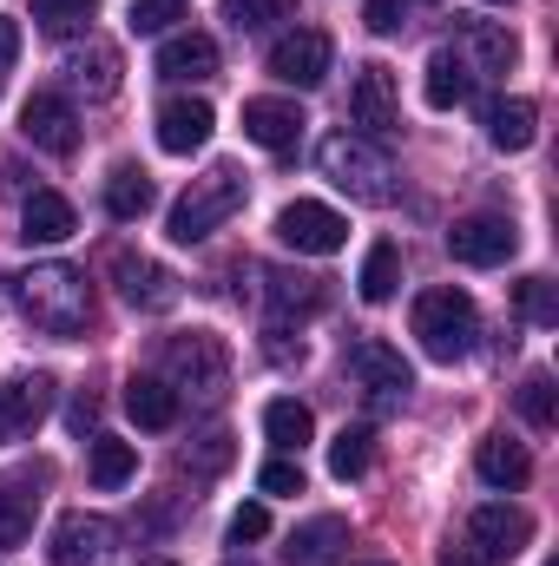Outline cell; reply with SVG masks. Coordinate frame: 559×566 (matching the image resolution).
Listing matches in <instances>:
<instances>
[{"label":"cell","mask_w":559,"mask_h":566,"mask_svg":"<svg viewBox=\"0 0 559 566\" xmlns=\"http://www.w3.org/2000/svg\"><path fill=\"white\" fill-rule=\"evenodd\" d=\"M277 238L296 258H336L349 244V218L329 211V205H316V198H296V205L277 211Z\"/></svg>","instance_id":"ba28073f"},{"label":"cell","mask_w":559,"mask_h":566,"mask_svg":"<svg viewBox=\"0 0 559 566\" xmlns=\"http://www.w3.org/2000/svg\"><path fill=\"white\" fill-rule=\"evenodd\" d=\"M211 73H218V40H211V33H171V40L158 46V80L198 86V80H211Z\"/></svg>","instance_id":"d6986e66"},{"label":"cell","mask_w":559,"mask_h":566,"mask_svg":"<svg viewBox=\"0 0 559 566\" xmlns=\"http://www.w3.org/2000/svg\"><path fill=\"white\" fill-rule=\"evenodd\" d=\"M86 474H93V488H126V481L139 474V448H133V441H119V434H93Z\"/></svg>","instance_id":"f1b7e54d"},{"label":"cell","mask_w":559,"mask_h":566,"mask_svg":"<svg viewBox=\"0 0 559 566\" xmlns=\"http://www.w3.org/2000/svg\"><path fill=\"white\" fill-rule=\"evenodd\" d=\"M421 99H428L434 113H454V106H467V99H474V73H467V60H461L454 46H441V53L428 60V80H421Z\"/></svg>","instance_id":"7402d4cb"},{"label":"cell","mask_w":559,"mask_h":566,"mask_svg":"<svg viewBox=\"0 0 559 566\" xmlns=\"http://www.w3.org/2000/svg\"><path fill=\"white\" fill-rule=\"evenodd\" d=\"M342 547H349V521H342V514H316V521H303V527L283 541V560L289 566H336Z\"/></svg>","instance_id":"ffe728a7"},{"label":"cell","mask_w":559,"mask_h":566,"mask_svg":"<svg viewBox=\"0 0 559 566\" xmlns=\"http://www.w3.org/2000/svg\"><path fill=\"white\" fill-rule=\"evenodd\" d=\"M264 534H271V507H264V501H251V507H238V514H231V547L264 541Z\"/></svg>","instance_id":"60d3db41"},{"label":"cell","mask_w":559,"mask_h":566,"mask_svg":"<svg viewBox=\"0 0 559 566\" xmlns=\"http://www.w3.org/2000/svg\"><path fill=\"white\" fill-rule=\"evenodd\" d=\"M46 409H53V376H7L0 382V448L27 441L46 422Z\"/></svg>","instance_id":"9a60e30c"},{"label":"cell","mask_w":559,"mask_h":566,"mask_svg":"<svg viewBox=\"0 0 559 566\" xmlns=\"http://www.w3.org/2000/svg\"><path fill=\"white\" fill-rule=\"evenodd\" d=\"M362 20H369V33H402V0H369Z\"/></svg>","instance_id":"b9f144b4"},{"label":"cell","mask_w":559,"mask_h":566,"mask_svg":"<svg viewBox=\"0 0 559 566\" xmlns=\"http://www.w3.org/2000/svg\"><path fill=\"white\" fill-rule=\"evenodd\" d=\"M316 165H323V178H329L336 191H349L356 205H389V198H395V165H389V151L376 139H362V133H329V139L316 145Z\"/></svg>","instance_id":"3957f363"},{"label":"cell","mask_w":559,"mask_h":566,"mask_svg":"<svg viewBox=\"0 0 559 566\" xmlns=\"http://www.w3.org/2000/svg\"><path fill=\"white\" fill-rule=\"evenodd\" d=\"M211 126H218V113L204 99H165L158 106V145L171 158H191L198 145H211Z\"/></svg>","instance_id":"ac0fdd59"},{"label":"cell","mask_w":559,"mask_h":566,"mask_svg":"<svg viewBox=\"0 0 559 566\" xmlns=\"http://www.w3.org/2000/svg\"><path fill=\"white\" fill-rule=\"evenodd\" d=\"M369 461H376V434H369V428H342V434L329 441V474H336V481H362Z\"/></svg>","instance_id":"d6a6232c"},{"label":"cell","mask_w":559,"mask_h":566,"mask_svg":"<svg viewBox=\"0 0 559 566\" xmlns=\"http://www.w3.org/2000/svg\"><path fill=\"white\" fill-rule=\"evenodd\" d=\"M481 119H487V145L494 151H527L540 139V106L534 99H487Z\"/></svg>","instance_id":"44dd1931"},{"label":"cell","mask_w":559,"mask_h":566,"mask_svg":"<svg viewBox=\"0 0 559 566\" xmlns=\"http://www.w3.org/2000/svg\"><path fill=\"white\" fill-rule=\"evenodd\" d=\"M33 514H40L33 474H0V547H20L33 534Z\"/></svg>","instance_id":"4316f807"},{"label":"cell","mask_w":559,"mask_h":566,"mask_svg":"<svg viewBox=\"0 0 559 566\" xmlns=\"http://www.w3.org/2000/svg\"><path fill=\"white\" fill-rule=\"evenodd\" d=\"M13 60H20V20H13V13H0V73H7Z\"/></svg>","instance_id":"7bdbcfd3"},{"label":"cell","mask_w":559,"mask_h":566,"mask_svg":"<svg viewBox=\"0 0 559 566\" xmlns=\"http://www.w3.org/2000/svg\"><path fill=\"white\" fill-rule=\"evenodd\" d=\"M441 566H487V560H474L467 547H447V554H441Z\"/></svg>","instance_id":"f6af8a7d"},{"label":"cell","mask_w":559,"mask_h":566,"mask_svg":"<svg viewBox=\"0 0 559 566\" xmlns=\"http://www.w3.org/2000/svg\"><path fill=\"white\" fill-rule=\"evenodd\" d=\"M231 454H238V448H231V434H224V428H204V434L184 448V468H191V474H224V468H231Z\"/></svg>","instance_id":"8d00e7d4"},{"label":"cell","mask_w":559,"mask_h":566,"mask_svg":"<svg viewBox=\"0 0 559 566\" xmlns=\"http://www.w3.org/2000/svg\"><path fill=\"white\" fill-rule=\"evenodd\" d=\"M151 205H158V191H151V178H145L139 165H119V171L106 178V211H113L119 224H139Z\"/></svg>","instance_id":"f546056e"},{"label":"cell","mask_w":559,"mask_h":566,"mask_svg":"<svg viewBox=\"0 0 559 566\" xmlns=\"http://www.w3.org/2000/svg\"><path fill=\"white\" fill-rule=\"evenodd\" d=\"M474 468H481V481H487V488H500V494H514V488H527V481H534L527 448H520V441H507V434H487V441H481V454H474Z\"/></svg>","instance_id":"d4e9b609"},{"label":"cell","mask_w":559,"mask_h":566,"mask_svg":"<svg viewBox=\"0 0 559 566\" xmlns=\"http://www.w3.org/2000/svg\"><path fill=\"white\" fill-rule=\"evenodd\" d=\"M99 13V0H33V27L40 33H73Z\"/></svg>","instance_id":"e575fe53"},{"label":"cell","mask_w":559,"mask_h":566,"mask_svg":"<svg viewBox=\"0 0 559 566\" xmlns=\"http://www.w3.org/2000/svg\"><path fill=\"white\" fill-rule=\"evenodd\" d=\"M264 296H271V329H289V323H303L329 303V283L309 277V271H271Z\"/></svg>","instance_id":"e0dca14e"},{"label":"cell","mask_w":559,"mask_h":566,"mask_svg":"<svg viewBox=\"0 0 559 566\" xmlns=\"http://www.w3.org/2000/svg\"><path fill=\"white\" fill-rule=\"evenodd\" d=\"M178 409H184V402L171 396V382H158V376H133V382H126V416L139 428H171Z\"/></svg>","instance_id":"83f0119b"},{"label":"cell","mask_w":559,"mask_h":566,"mask_svg":"<svg viewBox=\"0 0 559 566\" xmlns=\"http://www.w3.org/2000/svg\"><path fill=\"white\" fill-rule=\"evenodd\" d=\"M514 310H520L534 329H553L559 323V283L553 277H520L514 283Z\"/></svg>","instance_id":"836d02e7"},{"label":"cell","mask_w":559,"mask_h":566,"mask_svg":"<svg viewBox=\"0 0 559 566\" xmlns=\"http://www.w3.org/2000/svg\"><path fill=\"white\" fill-rule=\"evenodd\" d=\"M224 20L238 33H264L271 20H289V0H224Z\"/></svg>","instance_id":"74e56055"},{"label":"cell","mask_w":559,"mask_h":566,"mask_svg":"<svg viewBox=\"0 0 559 566\" xmlns=\"http://www.w3.org/2000/svg\"><path fill=\"white\" fill-rule=\"evenodd\" d=\"M184 13V0H133V13H126V27L139 33V40H151V33H165L171 20Z\"/></svg>","instance_id":"f35d334b"},{"label":"cell","mask_w":559,"mask_h":566,"mask_svg":"<svg viewBox=\"0 0 559 566\" xmlns=\"http://www.w3.org/2000/svg\"><path fill=\"white\" fill-rule=\"evenodd\" d=\"M66 422L80 428V434H86V428L99 422V396H80V402H73V416H66Z\"/></svg>","instance_id":"ee69618b"},{"label":"cell","mask_w":559,"mask_h":566,"mask_svg":"<svg viewBox=\"0 0 559 566\" xmlns=\"http://www.w3.org/2000/svg\"><path fill=\"white\" fill-rule=\"evenodd\" d=\"M244 198H251V185H244V171L238 165H211L204 178H191V191L171 205V244H204L218 224H231L238 211H244Z\"/></svg>","instance_id":"277c9868"},{"label":"cell","mask_w":559,"mask_h":566,"mask_svg":"<svg viewBox=\"0 0 559 566\" xmlns=\"http://www.w3.org/2000/svg\"><path fill=\"white\" fill-rule=\"evenodd\" d=\"M409 323H415L421 349H428L434 363H461V356H474L481 310H474V296H467V290H421Z\"/></svg>","instance_id":"5b68a950"},{"label":"cell","mask_w":559,"mask_h":566,"mask_svg":"<svg viewBox=\"0 0 559 566\" xmlns=\"http://www.w3.org/2000/svg\"><path fill=\"white\" fill-rule=\"evenodd\" d=\"M329 33L323 27H296V33H283L277 46H271V80L283 86H296V93H309V86H323L329 80Z\"/></svg>","instance_id":"7c38bea8"},{"label":"cell","mask_w":559,"mask_h":566,"mask_svg":"<svg viewBox=\"0 0 559 566\" xmlns=\"http://www.w3.org/2000/svg\"><path fill=\"white\" fill-rule=\"evenodd\" d=\"M487 7H507V0H487Z\"/></svg>","instance_id":"c3c4849f"},{"label":"cell","mask_w":559,"mask_h":566,"mask_svg":"<svg viewBox=\"0 0 559 566\" xmlns=\"http://www.w3.org/2000/svg\"><path fill=\"white\" fill-rule=\"evenodd\" d=\"M520 416H527V428H553L559 422V389H553V376H547V369L520 382Z\"/></svg>","instance_id":"d590c367"},{"label":"cell","mask_w":559,"mask_h":566,"mask_svg":"<svg viewBox=\"0 0 559 566\" xmlns=\"http://www.w3.org/2000/svg\"><path fill=\"white\" fill-rule=\"evenodd\" d=\"M467 73H514V60H520V40L507 33V27H494V20H474L467 27Z\"/></svg>","instance_id":"484cf974"},{"label":"cell","mask_w":559,"mask_h":566,"mask_svg":"<svg viewBox=\"0 0 559 566\" xmlns=\"http://www.w3.org/2000/svg\"><path fill=\"white\" fill-rule=\"evenodd\" d=\"M303 106L296 99H244V139L264 145V151H277V158H289L296 145H303Z\"/></svg>","instance_id":"2e32d148"},{"label":"cell","mask_w":559,"mask_h":566,"mask_svg":"<svg viewBox=\"0 0 559 566\" xmlns=\"http://www.w3.org/2000/svg\"><path fill=\"white\" fill-rule=\"evenodd\" d=\"M514 251H520V231H514V218H500V211L454 218V231H447V258L467 264V271H494V264H507Z\"/></svg>","instance_id":"52a82bcc"},{"label":"cell","mask_w":559,"mask_h":566,"mask_svg":"<svg viewBox=\"0 0 559 566\" xmlns=\"http://www.w3.org/2000/svg\"><path fill=\"white\" fill-rule=\"evenodd\" d=\"M395 283H402V244H369V258H362V277H356V290H362V303H389L395 296Z\"/></svg>","instance_id":"4dcf8cb0"},{"label":"cell","mask_w":559,"mask_h":566,"mask_svg":"<svg viewBox=\"0 0 559 566\" xmlns=\"http://www.w3.org/2000/svg\"><path fill=\"white\" fill-rule=\"evenodd\" d=\"M113 554H119V527L106 514H60L53 521V541H46L53 566H106Z\"/></svg>","instance_id":"8fae6325"},{"label":"cell","mask_w":559,"mask_h":566,"mask_svg":"<svg viewBox=\"0 0 559 566\" xmlns=\"http://www.w3.org/2000/svg\"><path fill=\"white\" fill-rule=\"evenodd\" d=\"M264 434L277 441L283 454H296V448H303V441L316 434V416H309L303 402H289V396H277V402L264 409Z\"/></svg>","instance_id":"1f68e13d"},{"label":"cell","mask_w":559,"mask_h":566,"mask_svg":"<svg viewBox=\"0 0 559 566\" xmlns=\"http://www.w3.org/2000/svg\"><path fill=\"white\" fill-rule=\"evenodd\" d=\"M349 119L362 126V139H382V133L402 126V86H395V73L382 60L356 66V80H349Z\"/></svg>","instance_id":"30bf717a"},{"label":"cell","mask_w":559,"mask_h":566,"mask_svg":"<svg viewBox=\"0 0 559 566\" xmlns=\"http://www.w3.org/2000/svg\"><path fill=\"white\" fill-rule=\"evenodd\" d=\"M231 566H244V560H231Z\"/></svg>","instance_id":"681fc988"},{"label":"cell","mask_w":559,"mask_h":566,"mask_svg":"<svg viewBox=\"0 0 559 566\" xmlns=\"http://www.w3.org/2000/svg\"><path fill=\"white\" fill-rule=\"evenodd\" d=\"M257 488H264V494H303V461H289V454H277V461H264V468H257Z\"/></svg>","instance_id":"ab89813d"},{"label":"cell","mask_w":559,"mask_h":566,"mask_svg":"<svg viewBox=\"0 0 559 566\" xmlns=\"http://www.w3.org/2000/svg\"><path fill=\"white\" fill-rule=\"evenodd\" d=\"M527 541H534V514L527 507H507V501H494V507H474L467 514V554L487 566L514 560V554H527Z\"/></svg>","instance_id":"9c48e42d"},{"label":"cell","mask_w":559,"mask_h":566,"mask_svg":"<svg viewBox=\"0 0 559 566\" xmlns=\"http://www.w3.org/2000/svg\"><path fill=\"white\" fill-rule=\"evenodd\" d=\"M13 296H20L27 323L46 329V336H60V343L93 323V283H86V271H73V264H33L27 277L13 283Z\"/></svg>","instance_id":"6da1fadb"},{"label":"cell","mask_w":559,"mask_h":566,"mask_svg":"<svg viewBox=\"0 0 559 566\" xmlns=\"http://www.w3.org/2000/svg\"><path fill=\"white\" fill-rule=\"evenodd\" d=\"M66 80H73V93H86V99H113V93H119V53H113L106 40H93V46L66 53Z\"/></svg>","instance_id":"cb8c5ba5"},{"label":"cell","mask_w":559,"mask_h":566,"mask_svg":"<svg viewBox=\"0 0 559 566\" xmlns=\"http://www.w3.org/2000/svg\"><path fill=\"white\" fill-rule=\"evenodd\" d=\"M349 382L362 389V402H369L376 416H395V409L409 402V389H415V369H409L402 349H389L382 336H362V343H349Z\"/></svg>","instance_id":"8992f818"},{"label":"cell","mask_w":559,"mask_h":566,"mask_svg":"<svg viewBox=\"0 0 559 566\" xmlns=\"http://www.w3.org/2000/svg\"><path fill=\"white\" fill-rule=\"evenodd\" d=\"M139 566H178V560H139Z\"/></svg>","instance_id":"bcb514c9"},{"label":"cell","mask_w":559,"mask_h":566,"mask_svg":"<svg viewBox=\"0 0 559 566\" xmlns=\"http://www.w3.org/2000/svg\"><path fill=\"white\" fill-rule=\"evenodd\" d=\"M80 231V218H73V205L60 198V191H33L27 205H20V238L27 244H66Z\"/></svg>","instance_id":"603a6c76"},{"label":"cell","mask_w":559,"mask_h":566,"mask_svg":"<svg viewBox=\"0 0 559 566\" xmlns=\"http://www.w3.org/2000/svg\"><path fill=\"white\" fill-rule=\"evenodd\" d=\"M20 133L33 151H46V158H73L80 151V113H73V99H60V93H33L27 106H20Z\"/></svg>","instance_id":"4fadbf2b"},{"label":"cell","mask_w":559,"mask_h":566,"mask_svg":"<svg viewBox=\"0 0 559 566\" xmlns=\"http://www.w3.org/2000/svg\"><path fill=\"white\" fill-rule=\"evenodd\" d=\"M362 566H389V560H362Z\"/></svg>","instance_id":"7dc6e473"},{"label":"cell","mask_w":559,"mask_h":566,"mask_svg":"<svg viewBox=\"0 0 559 566\" xmlns=\"http://www.w3.org/2000/svg\"><path fill=\"white\" fill-rule=\"evenodd\" d=\"M158 382H171V396L184 402H198V409H218L224 396H231V349L211 336V329H191V336H171L165 349H158Z\"/></svg>","instance_id":"7a4b0ae2"},{"label":"cell","mask_w":559,"mask_h":566,"mask_svg":"<svg viewBox=\"0 0 559 566\" xmlns=\"http://www.w3.org/2000/svg\"><path fill=\"white\" fill-rule=\"evenodd\" d=\"M106 271L119 277V296L145 310V316H158V310H171L178 303V277L165 271V264H151V258H133V251H113L106 258Z\"/></svg>","instance_id":"5bb4252c"}]
</instances>
